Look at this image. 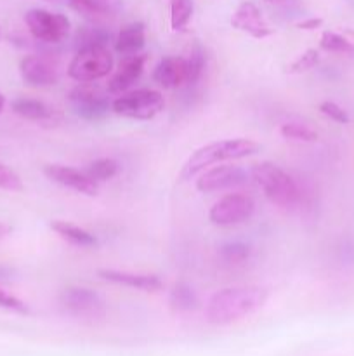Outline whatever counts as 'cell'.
<instances>
[{"label": "cell", "mask_w": 354, "mask_h": 356, "mask_svg": "<svg viewBox=\"0 0 354 356\" xmlns=\"http://www.w3.org/2000/svg\"><path fill=\"white\" fill-rule=\"evenodd\" d=\"M262 287H228L215 292L205 306V318L212 325H229L262 308L267 301Z\"/></svg>", "instance_id": "6da1fadb"}, {"label": "cell", "mask_w": 354, "mask_h": 356, "mask_svg": "<svg viewBox=\"0 0 354 356\" xmlns=\"http://www.w3.org/2000/svg\"><path fill=\"white\" fill-rule=\"evenodd\" d=\"M260 152L259 143L252 139L238 138V139H221V141L208 143V145L198 148L189 159L186 160L183 167L180 177L183 179H191L198 172L205 170L214 163L226 162V160H239L252 156Z\"/></svg>", "instance_id": "7a4b0ae2"}, {"label": "cell", "mask_w": 354, "mask_h": 356, "mask_svg": "<svg viewBox=\"0 0 354 356\" xmlns=\"http://www.w3.org/2000/svg\"><path fill=\"white\" fill-rule=\"evenodd\" d=\"M252 177L273 204L283 209H292L301 204L302 191L298 190L297 183L274 163L262 162L255 165L252 169Z\"/></svg>", "instance_id": "3957f363"}, {"label": "cell", "mask_w": 354, "mask_h": 356, "mask_svg": "<svg viewBox=\"0 0 354 356\" xmlns=\"http://www.w3.org/2000/svg\"><path fill=\"white\" fill-rule=\"evenodd\" d=\"M113 70V56L106 45H83L68 66V75L76 82L90 83Z\"/></svg>", "instance_id": "277c9868"}, {"label": "cell", "mask_w": 354, "mask_h": 356, "mask_svg": "<svg viewBox=\"0 0 354 356\" xmlns=\"http://www.w3.org/2000/svg\"><path fill=\"white\" fill-rule=\"evenodd\" d=\"M165 106L162 92L153 89L132 90L128 94H121L111 103V111L127 118L135 120H151Z\"/></svg>", "instance_id": "5b68a950"}, {"label": "cell", "mask_w": 354, "mask_h": 356, "mask_svg": "<svg viewBox=\"0 0 354 356\" xmlns=\"http://www.w3.org/2000/svg\"><path fill=\"white\" fill-rule=\"evenodd\" d=\"M24 23L37 40L47 42V44H58L65 40L71 30V23L65 14L51 13L45 9L28 10Z\"/></svg>", "instance_id": "8992f818"}, {"label": "cell", "mask_w": 354, "mask_h": 356, "mask_svg": "<svg viewBox=\"0 0 354 356\" xmlns=\"http://www.w3.org/2000/svg\"><path fill=\"white\" fill-rule=\"evenodd\" d=\"M253 211H255V202L252 197L243 193H229L215 202L208 212V218L214 225L233 226L248 221Z\"/></svg>", "instance_id": "52a82bcc"}, {"label": "cell", "mask_w": 354, "mask_h": 356, "mask_svg": "<svg viewBox=\"0 0 354 356\" xmlns=\"http://www.w3.org/2000/svg\"><path fill=\"white\" fill-rule=\"evenodd\" d=\"M75 113L87 122L103 120L111 111V103L108 92H103L99 87L78 86L69 94Z\"/></svg>", "instance_id": "ba28073f"}, {"label": "cell", "mask_w": 354, "mask_h": 356, "mask_svg": "<svg viewBox=\"0 0 354 356\" xmlns=\"http://www.w3.org/2000/svg\"><path fill=\"white\" fill-rule=\"evenodd\" d=\"M62 309L76 318H101L104 315V305L99 296L85 287H68L59 296Z\"/></svg>", "instance_id": "9c48e42d"}, {"label": "cell", "mask_w": 354, "mask_h": 356, "mask_svg": "<svg viewBox=\"0 0 354 356\" xmlns=\"http://www.w3.org/2000/svg\"><path fill=\"white\" fill-rule=\"evenodd\" d=\"M250 174L238 165H217L205 170L196 179V190L201 193L231 190L248 183Z\"/></svg>", "instance_id": "30bf717a"}, {"label": "cell", "mask_w": 354, "mask_h": 356, "mask_svg": "<svg viewBox=\"0 0 354 356\" xmlns=\"http://www.w3.org/2000/svg\"><path fill=\"white\" fill-rule=\"evenodd\" d=\"M44 174L52 183L61 184V186L69 188V190L76 191V193L87 195V197H94V195H97V190H99L97 183H94L83 170L73 169V167L49 163V165L44 167Z\"/></svg>", "instance_id": "8fae6325"}, {"label": "cell", "mask_w": 354, "mask_h": 356, "mask_svg": "<svg viewBox=\"0 0 354 356\" xmlns=\"http://www.w3.org/2000/svg\"><path fill=\"white\" fill-rule=\"evenodd\" d=\"M19 73L28 86L45 87L52 86L59 80V72L51 58L40 54H31L21 59Z\"/></svg>", "instance_id": "7c38bea8"}, {"label": "cell", "mask_w": 354, "mask_h": 356, "mask_svg": "<svg viewBox=\"0 0 354 356\" xmlns=\"http://www.w3.org/2000/svg\"><path fill=\"white\" fill-rule=\"evenodd\" d=\"M231 24L236 30L243 31V33L250 35L253 38H259V40L271 37L274 33L273 28L266 23L262 13H260V9L253 2L239 3L238 9L233 14Z\"/></svg>", "instance_id": "4fadbf2b"}, {"label": "cell", "mask_w": 354, "mask_h": 356, "mask_svg": "<svg viewBox=\"0 0 354 356\" xmlns=\"http://www.w3.org/2000/svg\"><path fill=\"white\" fill-rule=\"evenodd\" d=\"M153 80L163 89H176L187 82V63L184 58L167 56L153 70Z\"/></svg>", "instance_id": "5bb4252c"}, {"label": "cell", "mask_w": 354, "mask_h": 356, "mask_svg": "<svg viewBox=\"0 0 354 356\" xmlns=\"http://www.w3.org/2000/svg\"><path fill=\"white\" fill-rule=\"evenodd\" d=\"M148 56L146 54H135L130 58L125 59L121 63L120 70L113 75V79L108 82V92L110 94H124L125 90L130 89L135 82L139 80V76L144 72V65Z\"/></svg>", "instance_id": "9a60e30c"}, {"label": "cell", "mask_w": 354, "mask_h": 356, "mask_svg": "<svg viewBox=\"0 0 354 356\" xmlns=\"http://www.w3.org/2000/svg\"><path fill=\"white\" fill-rule=\"evenodd\" d=\"M103 280L111 282V284L125 285V287L137 289L144 292H155L163 287V282L156 275H142L130 273V271H118V270H97Z\"/></svg>", "instance_id": "2e32d148"}, {"label": "cell", "mask_w": 354, "mask_h": 356, "mask_svg": "<svg viewBox=\"0 0 354 356\" xmlns=\"http://www.w3.org/2000/svg\"><path fill=\"white\" fill-rule=\"evenodd\" d=\"M69 7L92 21L110 19L124 9V0H68Z\"/></svg>", "instance_id": "e0dca14e"}, {"label": "cell", "mask_w": 354, "mask_h": 356, "mask_svg": "<svg viewBox=\"0 0 354 356\" xmlns=\"http://www.w3.org/2000/svg\"><path fill=\"white\" fill-rule=\"evenodd\" d=\"M146 45V35H144V24L142 23H130L124 26L118 33L117 42H115V49L120 54L130 56L139 54Z\"/></svg>", "instance_id": "ac0fdd59"}, {"label": "cell", "mask_w": 354, "mask_h": 356, "mask_svg": "<svg viewBox=\"0 0 354 356\" xmlns=\"http://www.w3.org/2000/svg\"><path fill=\"white\" fill-rule=\"evenodd\" d=\"M51 228L58 233L61 238H65L66 242L73 243L76 247H96L97 245V238L89 233L87 229L80 228V226L71 225V222L66 221H52Z\"/></svg>", "instance_id": "d6986e66"}, {"label": "cell", "mask_w": 354, "mask_h": 356, "mask_svg": "<svg viewBox=\"0 0 354 356\" xmlns=\"http://www.w3.org/2000/svg\"><path fill=\"white\" fill-rule=\"evenodd\" d=\"M10 108L16 115L26 118V120L44 122L52 117V110L38 99H28V97H17L10 103Z\"/></svg>", "instance_id": "ffe728a7"}, {"label": "cell", "mask_w": 354, "mask_h": 356, "mask_svg": "<svg viewBox=\"0 0 354 356\" xmlns=\"http://www.w3.org/2000/svg\"><path fill=\"white\" fill-rule=\"evenodd\" d=\"M194 13L193 0H170V26L174 31H183L189 24Z\"/></svg>", "instance_id": "44dd1931"}, {"label": "cell", "mask_w": 354, "mask_h": 356, "mask_svg": "<svg viewBox=\"0 0 354 356\" xmlns=\"http://www.w3.org/2000/svg\"><path fill=\"white\" fill-rule=\"evenodd\" d=\"M170 305L177 312H191L196 308L198 298L189 285L180 282V284L174 285L172 292H170Z\"/></svg>", "instance_id": "7402d4cb"}, {"label": "cell", "mask_w": 354, "mask_h": 356, "mask_svg": "<svg viewBox=\"0 0 354 356\" xmlns=\"http://www.w3.org/2000/svg\"><path fill=\"white\" fill-rule=\"evenodd\" d=\"M120 170V165H118L117 160L113 159H97L94 160L92 163H89L83 172L94 181V183H104V181L115 177Z\"/></svg>", "instance_id": "603a6c76"}, {"label": "cell", "mask_w": 354, "mask_h": 356, "mask_svg": "<svg viewBox=\"0 0 354 356\" xmlns=\"http://www.w3.org/2000/svg\"><path fill=\"white\" fill-rule=\"evenodd\" d=\"M280 134L285 139L290 141H302V143H316L318 141V132L312 131L311 127L304 124H297V122H288L280 127Z\"/></svg>", "instance_id": "cb8c5ba5"}, {"label": "cell", "mask_w": 354, "mask_h": 356, "mask_svg": "<svg viewBox=\"0 0 354 356\" xmlns=\"http://www.w3.org/2000/svg\"><path fill=\"white\" fill-rule=\"evenodd\" d=\"M319 47L328 52H339V54H354V44L347 40L344 35L335 33V31H325L319 40Z\"/></svg>", "instance_id": "d4e9b609"}, {"label": "cell", "mask_w": 354, "mask_h": 356, "mask_svg": "<svg viewBox=\"0 0 354 356\" xmlns=\"http://www.w3.org/2000/svg\"><path fill=\"white\" fill-rule=\"evenodd\" d=\"M187 63V82L186 83H196L200 80V76L203 75L205 63H207V58H205V51L200 44H196L191 51V56L186 59Z\"/></svg>", "instance_id": "484cf974"}, {"label": "cell", "mask_w": 354, "mask_h": 356, "mask_svg": "<svg viewBox=\"0 0 354 356\" xmlns=\"http://www.w3.org/2000/svg\"><path fill=\"white\" fill-rule=\"evenodd\" d=\"M318 63H319V52L316 51V49H307L304 54L298 56V58L288 66L287 72L292 73V75H298V73H304V72H309V70H312Z\"/></svg>", "instance_id": "4316f807"}, {"label": "cell", "mask_w": 354, "mask_h": 356, "mask_svg": "<svg viewBox=\"0 0 354 356\" xmlns=\"http://www.w3.org/2000/svg\"><path fill=\"white\" fill-rule=\"evenodd\" d=\"M248 245L242 242H231L221 247V257L226 263H243L245 259H248Z\"/></svg>", "instance_id": "83f0119b"}, {"label": "cell", "mask_w": 354, "mask_h": 356, "mask_svg": "<svg viewBox=\"0 0 354 356\" xmlns=\"http://www.w3.org/2000/svg\"><path fill=\"white\" fill-rule=\"evenodd\" d=\"M0 190L7 191H21L23 190V181L14 172L10 167L0 163Z\"/></svg>", "instance_id": "f1b7e54d"}, {"label": "cell", "mask_w": 354, "mask_h": 356, "mask_svg": "<svg viewBox=\"0 0 354 356\" xmlns=\"http://www.w3.org/2000/svg\"><path fill=\"white\" fill-rule=\"evenodd\" d=\"M319 111H321L323 115H326L330 120L337 122V124H349L351 120L347 111L344 110L342 106H339L337 103H333V101H323V103L319 104Z\"/></svg>", "instance_id": "f546056e"}, {"label": "cell", "mask_w": 354, "mask_h": 356, "mask_svg": "<svg viewBox=\"0 0 354 356\" xmlns=\"http://www.w3.org/2000/svg\"><path fill=\"white\" fill-rule=\"evenodd\" d=\"M0 308H6L17 313H28V308L24 306V302L19 301L17 298H14V296L7 294L6 291H0Z\"/></svg>", "instance_id": "4dcf8cb0"}, {"label": "cell", "mask_w": 354, "mask_h": 356, "mask_svg": "<svg viewBox=\"0 0 354 356\" xmlns=\"http://www.w3.org/2000/svg\"><path fill=\"white\" fill-rule=\"evenodd\" d=\"M340 257H342V263L347 266H353L354 264V242L353 240H347L344 242V245L340 247Z\"/></svg>", "instance_id": "1f68e13d"}, {"label": "cell", "mask_w": 354, "mask_h": 356, "mask_svg": "<svg viewBox=\"0 0 354 356\" xmlns=\"http://www.w3.org/2000/svg\"><path fill=\"white\" fill-rule=\"evenodd\" d=\"M323 24L321 17H309V19H302L301 23H297V28L301 30H316Z\"/></svg>", "instance_id": "d6a6232c"}, {"label": "cell", "mask_w": 354, "mask_h": 356, "mask_svg": "<svg viewBox=\"0 0 354 356\" xmlns=\"http://www.w3.org/2000/svg\"><path fill=\"white\" fill-rule=\"evenodd\" d=\"M267 3H271V6H280V7H287V6H292L294 2H297V0H266Z\"/></svg>", "instance_id": "836d02e7"}, {"label": "cell", "mask_w": 354, "mask_h": 356, "mask_svg": "<svg viewBox=\"0 0 354 356\" xmlns=\"http://www.w3.org/2000/svg\"><path fill=\"white\" fill-rule=\"evenodd\" d=\"M10 232H12V229H10L9 225H6V222H0V240L6 238Z\"/></svg>", "instance_id": "e575fe53"}, {"label": "cell", "mask_w": 354, "mask_h": 356, "mask_svg": "<svg viewBox=\"0 0 354 356\" xmlns=\"http://www.w3.org/2000/svg\"><path fill=\"white\" fill-rule=\"evenodd\" d=\"M3 106H6V97H3L2 94H0V113H2V111H3Z\"/></svg>", "instance_id": "d590c367"}, {"label": "cell", "mask_w": 354, "mask_h": 356, "mask_svg": "<svg viewBox=\"0 0 354 356\" xmlns=\"http://www.w3.org/2000/svg\"><path fill=\"white\" fill-rule=\"evenodd\" d=\"M347 35H351V37H354V30H347Z\"/></svg>", "instance_id": "8d00e7d4"}, {"label": "cell", "mask_w": 354, "mask_h": 356, "mask_svg": "<svg viewBox=\"0 0 354 356\" xmlns=\"http://www.w3.org/2000/svg\"><path fill=\"white\" fill-rule=\"evenodd\" d=\"M45 2H59V0H45Z\"/></svg>", "instance_id": "74e56055"}]
</instances>
